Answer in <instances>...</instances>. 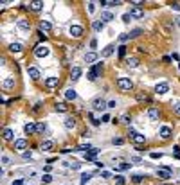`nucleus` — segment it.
<instances>
[{"label":"nucleus","mask_w":180,"mask_h":185,"mask_svg":"<svg viewBox=\"0 0 180 185\" xmlns=\"http://www.w3.org/2000/svg\"><path fill=\"white\" fill-rule=\"evenodd\" d=\"M117 86H119V90H123V92H130V90L133 88V83H131L130 77H119V79H117Z\"/></svg>","instance_id":"f257e3e1"},{"label":"nucleus","mask_w":180,"mask_h":185,"mask_svg":"<svg viewBox=\"0 0 180 185\" xmlns=\"http://www.w3.org/2000/svg\"><path fill=\"white\" fill-rule=\"evenodd\" d=\"M49 47H45V45H36L34 47V56L36 58H47L49 56Z\"/></svg>","instance_id":"f03ea898"},{"label":"nucleus","mask_w":180,"mask_h":185,"mask_svg":"<svg viewBox=\"0 0 180 185\" xmlns=\"http://www.w3.org/2000/svg\"><path fill=\"white\" fill-rule=\"evenodd\" d=\"M92 106H94V110H105V108H108V103H105L101 97H96L92 101Z\"/></svg>","instance_id":"7ed1b4c3"},{"label":"nucleus","mask_w":180,"mask_h":185,"mask_svg":"<svg viewBox=\"0 0 180 185\" xmlns=\"http://www.w3.org/2000/svg\"><path fill=\"white\" fill-rule=\"evenodd\" d=\"M45 88H49V90H52V88H56L58 85H60V79L58 77H47V79H45Z\"/></svg>","instance_id":"20e7f679"},{"label":"nucleus","mask_w":180,"mask_h":185,"mask_svg":"<svg viewBox=\"0 0 180 185\" xmlns=\"http://www.w3.org/2000/svg\"><path fill=\"white\" fill-rule=\"evenodd\" d=\"M157 174H159L160 180H169V178H171V169H169V167H162V169L157 171Z\"/></svg>","instance_id":"39448f33"},{"label":"nucleus","mask_w":180,"mask_h":185,"mask_svg":"<svg viewBox=\"0 0 180 185\" xmlns=\"http://www.w3.org/2000/svg\"><path fill=\"white\" fill-rule=\"evenodd\" d=\"M69 33H70L72 38H81V34H83V27H81V25H72V27L69 29Z\"/></svg>","instance_id":"423d86ee"},{"label":"nucleus","mask_w":180,"mask_h":185,"mask_svg":"<svg viewBox=\"0 0 180 185\" xmlns=\"http://www.w3.org/2000/svg\"><path fill=\"white\" fill-rule=\"evenodd\" d=\"M40 31H41V33H45V34H49V33L52 31L51 22H47V20H41V22H40Z\"/></svg>","instance_id":"0eeeda50"},{"label":"nucleus","mask_w":180,"mask_h":185,"mask_svg":"<svg viewBox=\"0 0 180 185\" xmlns=\"http://www.w3.org/2000/svg\"><path fill=\"white\" fill-rule=\"evenodd\" d=\"M155 92L162 95V94H166V92H169V85L168 83H159V85L155 86Z\"/></svg>","instance_id":"6e6552de"},{"label":"nucleus","mask_w":180,"mask_h":185,"mask_svg":"<svg viewBox=\"0 0 180 185\" xmlns=\"http://www.w3.org/2000/svg\"><path fill=\"white\" fill-rule=\"evenodd\" d=\"M148 117L151 119V121H157L160 117V111H159V108H148Z\"/></svg>","instance_id":"1a4fd4ad"},{"label":"nucleus","mask_w":180,"mask_h":185,"mask_svg":"<svg viewBox=\"0 0 180 185\" xmlns=\"http://www.w3.org/2000/svg\"><path fill=\"white\" fill-rule=\"evenodd\" d=\"M130 16H131V18H142V16H144V11H142L141 7H131V9H130Z\"/></svg>","instance_id":"9d476101"},{"label":"nucleus","mask_w":180,"mask_h":185,"mask_svg":"<svg viewBox=\"0 0 180 185\" xmlns=\"http://www.w3.org/2000/svg\"><path fill=\"white\" fill-rule=\"evenodd\" d=\"M131 140H133V144L141 146V144H144V142H146V137H144V135H141V133H135V135L131 137Z\"/></svg>","instance_id":"9b49d317"},{"label":"nucleus","mask_w":180,"mask_h":185,"mask_svg":"<svg viewBox=\"0 0 180 185\" xmlns=\"http://www.w3.org/2000/svg\"><path fill=\"white\" fill-rule=\"evenodd\" d=\"M159 135H160V138L168 140V138L171 137V128H168V126H162V128H160V131H159Z\"/></svg>","instance_id":"f8f14e48"},{"label":"nucleus","mask_w":180,"mask_h":185,"mask_svg":"<svg viewBox=\"0 0 180 185\" xmlns=\"http://www.w3.org/2000/svg\"><path fill=\"white\" fill-rule=\"evenodd\" d=\"M16 25H18L20 31H29V29H31L29 20H18V22H16Z\"/></svg>","instance_id":"ddd939ff"},{"label":"nucleus","mask_w":180,"mask_h":185,"mask_svg":"<svg viewBox=\"0 0 180 185\" xmlns=\"http://www.w3.org/2000/svg\"><path fill=\"white\" fill-rule=\"evenodd\" d=\"M27 74H29L31 79H40V70H38L36 66H29L27 68Z\"/></svg>","instance_id":"4468645a"},{"label":"nucleus","mask_w":180,"mask_h":185,"mask_svg":"<svg viewBox=\"0 0 180 185\" xmlns=\"http://www.w3.org/2000/svg\"><path fill=\"white\" fill-rule=\"evenodd\" d=\"M24 131H25L27 135H34V133H36V124H34V122H27V124L24 126Z\"/></svg>","instance_id":"2eb2a0df"},{"label":"nucleus","mask_w":180,"mask_h":185,"mask_svg":"<svg viewBox=\"0 0 180 185\" xmlns=\"http://www.w3.org/2000/svg\"><path fill=\"white\" fill-rule=\"evenodd\" d=\"M25 147H27V140H25V138H18V140L15 142V149H18V151L25 149Z\"/></svg>","instance_id":"dca6fc26"},{"label":"nucleus","mask_w":180,"mask_h":185,"mask_svg":"<svg viewBox=\"0 0 180 185\" xmlns=\"http://www.w3.org/2000/svg\"><path fill=\"white\" fill-rule=\"evenodd\" d=\"M112 54H114V45H106V47L101 51V56L103 58H110Z\"/></svg>","instance_id":"f3484780"},{"label":"nucleus","mask_w":180,"mask_h":185,"mask_svg":"<svg viewBox=\"0 0 180 185\" xmlns=\"http://www.w3.org/2000/svg\"><path fill=\"white\" fill-rule=\"evenodd\" d=\"M135 97H137V101H139V103H151L150 95H146L144 92H137V95H135Z\"/></svg>","instance_id":"a211bd4d"},{"label":"nucleus","mask_w":180,"mask_h":185,"mask_svg":"<svg viewBox=\"0 0 180 185\" xmlns=\"http://www.w3.org/2000/svg\"><path fill=\"white\" fill-rule=\"evenodd\" d=\"M22 49H24V45H22V43H11V45H9V51H11L13 54L22 52Z\"/></svg>","instance_id":"6ab92c4d"},{"label":"nucleus","mask_w":180,"mask_h":185,"mask_svg":"<svg viewBox=\"0 0 180 185\" xmlns=\"http://www.w3.org/2000/svg\"><path fill=\"white\" fill-rule=\"evenodd\" d=\"M63 126H65L67 129H72V128L76 126V121H74V117H67V119L63 121Z\"/></svg>","instance_id":"aec40b11"},{"label":"nucleus","mask_w":180,"mask_h":185,"mask_svg":"<svg viewBox=\"0 0 180 185\" xmlns=\"http://www.w3.org/2000/svg\"><path fill=\"white\" fill-rule=\"evenodd\" d=\"M92 29L96 31V33H99V31H103L105 29V22L103 20H96L94 24H92Z\"/></svg>","instance_id":"412c9836"},{"label":"nucleus","mask_w":180,"mask_h":185,"mask_svg":"<svg viewBox=\"0 0 180 185\" xmlns=\"http://www.w3.org/2000/svg\"><path fill=\"white\" fill-rule=\"evenodd\" d=\"M97 153H99V149H96V147H92V149H90V151H88V153H85V160H94ZM94 162H96V160H94Z\"/></svg>","instance_id":"4be33fe9"},{"label":"nucleus","mask_w":180,"mask_h":185,"mask_svg":"<svg viewBox=\"0 0 180 185\" xmlns=\"http://www.w3.org/2000/svg\"><path fill=\"white\" fill-rule=\"evenodd\" d=\"M79 76H81V68H79V66H74L72 72H70V79H72V81H78Z\"/></svg>","instance_id":"5701e85b"},{"label":"nucleus","mask_w":180,"mask_h":185,"mask_svg":"<svg viewBox=\"0 0 180 185\" xmlns=\"http://www.w3.org/2000/svg\"><path fill=\"white\" fill-rule=\"evenodd\" d=\"M29 7H31L33 11H41V9H43V2H40V0H34V2L29 4Z\"/></svg>","instance_id":"b1692460"},{"label":"nucleus","mask_w":180,"mask_h":185,"mask_svg":"<svg viewBox=\"0 0 180 185\" xmlns=\"http://www.w3.org/2000/svg\"><path fill=\"white\" fill-rule=\"evenodd\" d=\"M2 86H4V90H11V88L15 86V77H7V79L2 83Z\"/></svg>","instance_id":"393cba45"},{"label":"nucleus","mask_w":180,"mask_h":185,"mask_svg":"<svg viewBox=\"0 0 180 185\" xmlns=\"http://www.w3.org/2000/svg\"><path fill=\"white\" fill-rule=\"evenodd\" d=\"M65 97H67V99H69V101H74V99L78 97V94H76V90H74V88H69V90H67V92H65Z\"/></svg>","instance_id":"a878e982"},{"label":"nucleus","mask_w":180,"mask_h":185,"mask_svg":"<svg viewBox=\"0 0 180 185\" xmlns=\"http://www.w3.org/2000/svg\"><path fill=\"white\" fill-rule=\"evenodd\" d=\"M96 59H97V54H96V52H86V54H85V61H86V63H94Z\"/></svg>","instance_id":"bb28decb"},{"label":"nucleus","mask_w":180,"mask_h":185,"mask_svg":"<svg viewBox=\"0 0 180 185\" xmlns=\"http://www.w3.org/2000/svg\"><path fill=\"white\" fill-rule=\"evenodd\" d=\"M101 20L103 22H112V20H114V14H112L110 11H103L101 13Z\"/></svg>","instance_id":"cd10ccee"},{"label":"nucleus","mask_w":180,"mask_h":185,"mask_svg":"<svg viewBox=\"0 0 180 185\" xmlns=\"http://www.w3.org/2000/svg\"><path fill=\"white\" fill-rule=\"evenodd\" d=\"M54 147V142L52 140H45L43 144H41V151H51Z\"/></svg>","instance_id":"c85d7f7f"},{"label":"nucleus","mask_w":180,"mask_h":185,"mask_svg":"<svg viewBox=\"0 0 180 185\" xmlns=\"http://www.w3.org/2000/svg\"><path fill=\"white\" fill-rule=\"evenodd\" d=\"M101 6L103 7H114V6H119V2H114V0H101Z\"/></svg>","instance_id":"c756f323"},{"label":"nucleus","mask_w":180,"mask_h":185,"mask_svg":"<svg viewBox=\"0 0 180 185\" xmlns=\"http://www.w3.org/2000/svg\"><path fill=\"white\" fill-rule=\"evenodd\" d=\"M130 165L131 164H128V162H119V164L115 165V169L117 171H126V169H130Z\"/></svg>","instance_id":"7c9ffc66"},{"label":"nucleus","mask_w":180,"mask_h":185,"mask_svg":"<svg viewBox=\"0 0 180 185\" xmlns=\"http://www.w3.org/2000/svg\"><path fill=\"white\" fill-rule=\"evenodd\" d=\"M54 110H56V111H60V113H65V111H67V104H65V103H56Z\"/></svg>","instance_id":"2f4dec72"},{"label":"nucleus","mask_w":180,"mask_h":185,"mask_svg":"<svg viewBox=\"0 0 180 185\" xmlns=\"http://www.w3.org/2000/svg\"><path fill=\"white\" fill-rule=\"evenodd\" d=\"M126 65L131 66V68H135V66L139 65V59H137V58H128V59H126Z\"/></svg>","instance_id":"473e14b6"},{"label":"nucleus","mask_w":180,"mask_h":185,"mask_svg":"<svg viewBox=\"0 0 180 185\" xmlns=\"http://www.w3.org/2000/svg\"><path fill=\"white\" fill-rule=\"evenodd\" d=\"M13 129H9V128H6L4 129V140H13Z\"/></svg>","instance_id":"72a5a7b5"},{"label":"nucleus","mask_w":180,"mask_h":185,"mask_svg":"<svg viewBox=\"0 0 180 185\" xmlns=\"http://www.w3.org/2000/svg\"><path fill=\"white\" fill-rule=\"evenodd\" d=\"M90 149H92V146H90V144H81V146L76 147V151H85V153H88Z\"/></svg>","instance_id":"f704fd0d"},{"label":"nucleus","mask_w":180,"mask_h":185,"mask_svg":"<svg viewBox=\"0 0 180 185\" xmlns=\"http://www.w3.org/2000/svg\"><path fill=\"white\" fill-rule=\"evenodd\" d=\"M90 178H92V174H90V173H83L81 174V185H85L86 181H90Z\"/></svg>","instance_id":"c9c22d12"},{"label":"nucleus","mask_w":180,"mask_h":185,"mask_svg":"<svg viewBox=\"0 0 180 185\" xmlns=\"http://www.w3.org/2000/svg\"><path fill=\"white\" fill-rule=\"evenodd\" d=\"M115 183H117V185H124V183H126V180H124V176H121V174H117V176H115Z\"/></svg>","instance_id":"e433bc0d"},{"label":"nucleus","mask_w":180,"mask_h":185,"mask_svg":"<svg viewBox=\"0 0 180 185\" xmlns=\"http://www.w3.org/2000/svg\"><path fill=\"white\" fill-rule=\"evenodd\" d=\"M52 181V176L51 174H43L41 176V183H51Z\"/></svg>","instance_id":"4c0bfd02"},{"label":"nucleus","mask_w":180,"mask_h":185,"mask_svg":"<svg viewBox=\"0 0 180 185\" xmlns=\"http://www.w3.org/2000/svg\"><path fill=\"white\" fill-rule=\"evenodd\" d=\"M141 33H142V29H133V31L130 33V38H137Z\"/></svg>","instance_id":"58836bf2"},{"label":"nucleus","mask_w":180,"mask_h":185,"mask_svg":"<svg viewBox=\"0 0 180 185\" xmlns=\"http://www.w3.org/2000/svg\"><path fill=\"white\" fill-rule=\"evenodd\" d=\"M41 131H45V124L43 122H38L36 124V133H41Z\"/></svg>","instance_id":"ea45409f"},{"label":"nucleus","mask_w":180,"mask_h":185,"mask_svg":"<svg viewBox=\"0 0 180 185\" xmlns=\"http://www.w3.org/2000/svg\"><path fill=\"white\" fill-rule=\"evenodd\" d=\"M131 180H133L135 183H141V181H142V176H141V174H133V176H131Z\"/></svg>","instance_id":"a19ab883"},{"label":"nucleus","mask_w":180,"mask_h":185,"mask_svg":"<svg viewBox=\"0 0 180 185\" xmlns=\"http://www.w3.org/2000/svg\"><path fill=\"white\" fill-rule=\"evenodd\" d=\"M128 40H130V34H126V33L119 36V41H123V43H124V41H128Z\"/></svg>","instance_id":"79ce46f5"},{"label":"nucleus","mask_w":180,"mask_h":185,"mask_svg":"<svg viewBox=\"0 0 180 185\" xmlns=\"http://www.w3.org/2000/svg\"><path fill=\"white\" fill-rule=\"evenodd\" d=\"M130 20H131V16H130V13H126V14H123V22H124V24H130Z\"/></svg>","instance_id":"37998d69"},{"label":"nucleus","mask_w":180,"mask_h":185,"mask_svg":"<svg viewBox=\"0 0 180 185\" xmlns=\"http://www.w3.org/2000/svg\"><path fill=\"white\" fill-rule=\"evenodd\" d=\"M96 11V4L94 2H88V13H94Z\"/></svg>","instance_id":"c03bdc74"},{"label":"nucleus","mask_w":180,"mask_h":185,"mask_svg":"<svg viewBox=\"0 0 180 185\" xmlns=\"http://www.w3.org/2000/svg\"><path fill=\"white\" fill-rule=\"evenodd\" d=\"M173 111H175V115H180V103H176L173 106Z\"/></svg>","instance_id":"a18cd8bd"},{"label":"nucleus","mask_w":180,"mask_h":185,"mask_svg":"<svg viewBox=\"0 0 180 185\" xmlns=\"http://www.w3.org/2000/svg\"><path fill=\"white\" fill-rule=\"evenodd\" d=\"M69 165H70V167H72L74 171H78V169L81 167V164H78V162H72V164H69Z\"/></svg>","instance_id":"49530a36"},{"label":"nucleus","mask_w":180,"mask_h":185,"mask_svg":"<svg viewBox=\"0 0 180 185\" xmlns=\"http://www.w3.org/2000/svg\"><path fill=\"white\" fill-rule=\"evenodd\" d=\"M124 54H126V47H124V45H121V47H119V56L123 58Z\"/></svg>","instance_id":"de8ad7c7"},{"label":"nucleus","mask_w":180,"mask_h":185,"mask_svg":"<svg viewBox=\"0 0 180 185\" xmlns=\"http://www.w3.org/2000/svg\"><path fill=\"white\" fill-rule=\"evenodd\" d=\"M124 140H123V138H114V140H112V144H115V146H121Z\"/></svg>","instance_id":"09e8293b"},{"label":"nucleus","mask_w":180,"mask_h":185,"mask_svg":"<svg viewBox=\"0 0 180 185\" xmlns=\"http://www.w3.org/2000/svg\"><path fill=\"white\" fill-rule=\"evenodd\" d=\"M150 156H151L153 160H157V158H162V153H151Z\"/></svg>","instance_id":"8fccbe9b"},{"label":"nucleus","mask_w":180,"mask_h":185,"mask_svg":"<svg viewBox=\"0 0 180 185\" xmlns=\"http://www.w3.org/2000/svg\"><path fill=\"white\" fill-rule=\"evenodd\" d=\"M2 164H4V165H9V156H6V155L2 156Z\"/></svg>","instance_id":"3c124183"},{"label":"nucleus","mask_w":180,"mask_h":185,"mask_svg":"<svg viewBox=\"0 0 180 185\" xmlns=\"http://www.w3.org/2000/svg\"><path fill=\"white\" fill-rule=\"evenodd\" d=\"M131 162H133V164H141V162H142V160H141L139 156H131Z\"/></svg>","instance_id":"603ef678"},{"label":"nucleus","mask_w":180,"mask_h":185,"mask_svg":"<svg viewBox=\"0 0 180 185\" xmlns=\"http://www.w3.org/2000/svg\"><path fill=\"white\" fill-rule=\"evenodd\" d=\"M22 183H24V180H22V178H18V180L11 181V185H22Z\"/></svg>","instance_id":"864d4df0"},{"label":"nucleus","mask_w":180,"mask_h":185,"mask_svg":"<svg viewBox=\"0 0 180 185\" xmlns=\"http://www.w3.org/2000/svg\"><path fill=\"white\" fill-rule=\"evenodd\" d=\"M121 121H123V122H126V124H128V122H130V121H131V119H130V117H128V115H123V117H121Z\"/></svg>","instance_id":"5fc2aeb1"},{"label":"nucleus","mask_w":180,"mask_h":185,"mask_svg":"<svg viewBox=\"0 0 180 185\" xmlns=\"http://www.w3.org/2000/svg\"><path fill=\"white\" fill-rule=\"evenodd\" d=\"M131 6H135V7H139V6H142V2H141V0H133V2H131Z\"/></svg>","instance_id":"6e6d98bb"},{"label":"nucleus","mask_w":180,"mask_h":185,"mask_svg":"<svg viewBox=\"0 0 180 185\" xmlns=\"http://www.w3.org/2000/svg\"><path fill=\"white\" fill-rule=\"evenodd\" d=\"M171 7H173V9H175V11H180V4H178V2H175V4H173V6H171Z\"/></svg>","instance_id":"4d7b16f0"},{"label":"nucleus","mask_w":180,"mask_h":185,"mask_svg":"<svg viewBox=\"0 0 180 185\" xmlns=\"http://www.w3.org/2000/svg\"><path fill=\"white\" fill-rule=\"evenodd\" d=\"M115 106H117L115 101H110V103H108V108H115Z\"/></svg>","instance_id":"13d9d810"},{"label":"nucleus","mask_w":180,"mask_h":185,"mask_svg":"<svg viewBox=\"0 0 180 185\" xmlns=\"http://www.w3.org/2000/svg\"><path fill=\"white\" fill-rule=\"evenodd\" d=\"M101 122H110V115H103V121Z\"/></svg>","instance_id":"bf43d9fd"},{"label":"nucleus","mask_w":180,"mask_h":185,"mask_svg":"<svg viewBox=\"0 0 180 185\" xmlns=\"http://www.w3.org/2000/svg\"><path fill=\"white\" fill-rule=\"evenodd\" d=\"M90 47L96 49V47H97V41H96V40H92V41H90Z\"/></svg>","instance_id":"052dcab7"},{"label":"nucleus","mask_w":180,"mask_h":185,"mask_svg":"<svg viewBox=\"0 0 180 185\" xmlns=\"http://www.w3.org/2000/svg\"><path fill=\"white\" fill-rule=\"evenodd\" d=\"M24 158L29 160V158H31V151H25V153H24Z\"/></svg>","instance_id":"680f3d73"},{"label":"nucleus","mask_w":180,"mask_h":185,"mask_svg":"<svg viewBox=\"0 0 180 185\" xmlns=\"http://www.w3.org/2000/svg\"><path fill=\"white\" fill-rule=\"evenodd\" d=\"M101 176H103V178H110V173H108V171H103Z\"/></svg>","instance_id":"e2e57ef3"},{"label":"nucleus","mask_w":180,"mask_h":185,"mask_svg":"<svg viewBox=\"0 0 180 185\" xmlns=\"http://www.w3.org/2000/svg\"><path fill=\"white\" fill-rule=\"evenodd\" d=\"M94 164H96V165H97V167H99V169H101V167H103V165H105V164H103V162H99V160H96V162H94Z\"/></svg>","instance_id":"0e129e2a"},{"label":"nucleus","mask_w":180,"mask_h":185,"mask_svg":"<svg viewBox=\"0 0 180 185\" xmlns=\"http://www.w3.org/2000/svg\"><path fill=\"white\" fill-rule=\"evenodd\" d=\"M90 121H92V124H94V126H99V124H101V122H99L97 119H90Z\"/></svg>","instance_id":"69168bd1"},{"label":"nucleus","mask_w":180,"mask_h":185,"mask_svg":"<svg viewBox=\"0 0 180 185\" xmlns=\"http://www.w3.org/2000/svg\"><path fill=\"white\" fill-rule=\"evenodd\" d=\"M49 171H51V164H47V165H45V174H49Z\"/></svg>","instance_id":"338daca9"},{"label":"nucleus","mask_w":180,"mask_h":185,"mask_svg":"<svg viewBox=\"0 0 180 185\" xmlns=\"http://www.w3.org/2000/svg\"><path fill=\"white\" fill-rule=\"evenodd\" d=\"M176 24H178V25H180V16H178V18H176Z\"/></svg>","instance_id":"774afa93"}]
</instances>
